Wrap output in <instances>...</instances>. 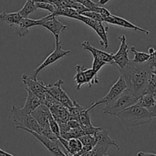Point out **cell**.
Listing matches in <instances>:
<instances>
[{
  "mask_svg": "<svg viewBox=\"0 0 156 156\" xmlns=\"http://www.w3.org/2000/svg\"><path fill=\"white\" fill-rule=\"evenodd\" d=\"M156 66L149 62L145 63H136L129 60L126 66L119 69L125 81L126 89L129 90L136 98H139L146 91L151 76L155 73Z\"/></svg>",
  "mask_w": 156,
  "mask_h": 156,
  "instance_id": "cell-1",
  "label": "cell"
},
{
  "mask_svg": "<svg viewBox=\"0 0 156 156\" xmlns=\"http://www.w3.org/2000/svg\"><path fill=\"white\" fill-rule=\"evenodd\" d=\"M156 114L146 108L135 104L116 114L125 126L128 127L146 124L152 121Z\"/></svg>",
  "mask_w": 156,
  "mask_h": 156,
  "instance_id": "cell-2",
  "label": "cell"
},
{
  "mask_svg": "<svg viewBox=\"0 0 156 156\" xmlns=\"http://www.w3.org/2000/svg\"><path fill=\"white\" fill-rule=\"evenodd\" d=\"M138 98H136L129 90L126 89L114 100L105 105L103 109L104 114L116 116V114L120 111L136 104Z\"/></svg>",
  "mask_w": 156,
  "mask_h": 156,
  "instance_id": "cell-3",
  "label": "cell"
},
{
  "mask_svg": "<svg viewBox=\"0 0 156 156\" xmlns=\"http://www.w3.org/2000/svg\"><path fill=\"white\" fill-rule=\"evenodd\" d=\"M12 120L15 123H16L18 127L25 128L30 131L37 133L41 135V129L40 127L37 122L34 120L30 114H24L20 111V108L13 105L12 108Z\"/></svg>",
  "mask_w": 156,
  "mask_h": 156,
  "instance_id": "cell-4",
  "label": "cell"
},
{
  "mask_svg": "<svg viewBox=\"0 0 156 156\" xmlns=\"http://www.w3.org/2000/svg\"><path fill=\"white\" fill-rule=\"evenodd\" d=\"M94 136L97 139V143L91 150L92 156H105L110 146H114L117 150L120 149V146L110 137L108 131L105 129H101Z\"/></svg>",
  "mask_w": 156,
  "mask_h": 156,
  "instance_id": "cell-5",
  "label": "cell"
},
{
  "mask_svg": "<svg viewBox=\"0 0 156 156\" xmlns=\"http://www.w3.org/2000/svg\"><path fill=\"white\" fill-rule=\"evenodd\" d=\"M55 43H56V47H55V50L47 56L45 59V60L34 71V79H37V75L39 73H41L43 69L47 68V66H50L51 64H53L55 62L59 60L61 58L64 57V56H67L71 53V50H65L62 49V43H61L59 37H55Z\"/></svg>",
  "mask_w": 156,
  "mask_h": 156,
  "instance_id": "cell-6",
  "label": "cell"
},
{
  "mask_svg": "<svg viewBox=\"0 0 156 156\" xmlns=\"http://www.w3.org/2000/svg\"><path fill=\"white\" fill-rule=\"evenodd\" d=\"M126 89V85L125 83V81L123 79V78L122 76H120L119 79H117V82L112 85V87L110 89L109 92L101 99V100L95 102V103L92 104L91 107L89 108H88V111H91V110L94 109L95 107L98 106V105H101V104H108L111 101H112L113 100L116 98L118 97L120 94H121Z\"/></svg>",
  "mask_w": 156,
  "mask_h": 156,
  "instance_id": "cell-7",
  "label": "cell"
},
{
  "mask_svg": "<svg viewBox=\"0 0 156 156\" xmlns=\"http://www.w3.org/2000/svg\"><path fill=\"white\" fill-rule=\"evenodd\" d=\"M17 129H23V130L26 131L28 133L31 134L32 136L35 137L37 140H39L52 154L54 156H69L67 155L65 152H62V149H60V143H59V140H56V141H53V140H50V139L47 138L44 136L41 135V134H38L37 133L33 132V131H30L29 129H25V128H21V127H18V126H15Z\"/></svg>",
  "mask_w": 156,
  "mask_h": 156,
  "instance_id": "cell-8",
  "label": "cell"
},
{
  "mask_svg": "<svg viewBox=\"0 0 156 156\" xmlns=\"http://www.w3.org/2000/svg\"><path fill=\"white\" fill-rule=\"evenodd\" d=\"M120 41V46L118 51L113 54L114 64H116L119 69H122L129 62V59L128 57V44L126 43V37L124 34H122L119 37Z\"/></svg>",
  "mask_w": 156,
  "mask_h": 156,
  "instance_id": "cell-9",
  "label": "cell"
},
{
  "mask_svg": "<svg viewBox=\"0 0 156 156\" xmlns=\"http://www.w3.org/2000/svg\"><path fill=\"white\" fill-rule=\"evenodd\" d=\"M22 82L26 85V88L31 91L34 94L37 96L41 100V101H44V96L46 94L45 84L44 82L38 81L37 79H34L33 78H30L25 74H23L21 76Z\"/></svg>",
  "mask_w": 156,
  "mask_h": 156,
  "instance_id": "cell-10",
  "label": "cell"
},
{
  "mask_svg": "<svg viewBox=\"0 0 156 156\" xmlns=\"http://www.w3.org/2000/svg\"><path fill=\"white\" fill-rule=\"evenodd\" d=\"M39 26L50 30L54 35V37H59L60 34L68 27V26L62 24L59 20L56 19V17L49 16L39 19Z\"/></svg>",
  "mask_w": 156,
  "mask_h": 156,
  "instance_id": "cell-11",
  "label": "cell"
},
{
  "mask_svg": "<svg viewBox=\"0 0 156 156\" xmlns=\"http://www.w3.org/2000/svg\"><path fill=\"white\" fill-rule=\"evenodd\" d=\"M30 115L34 118V120L39 124L40 127L41 129V133L44 130L48 129L50 128L48 119L50 115V112L47 106H45V105L42 104L37 108H36L30 114Z\"/></svg>",
  "mask_w": 156,
  "mask_h": 156,
  "instance_id": "cell-12",
  "label": "cell"
},
{
  "mask_svg": "<svg viewBox=\"0 0 156 156\" xmlns=\"http://www.w3.org/2000/svg\"><path fill=\"white\" fill-rule=\"evenodd\" d=\"M104 22L107 23V24H114V25H118L120 27H125V28L128 29H132V30H136L139 32H143L145 33L146 35L149 34V30H146L144 28H142V27H138V26L135 25V24H132L131 22H129L127 20L124 19V18H121V17L116 16V15H111V16H108L107 18H104Z\"/></svg>",
  "mask_w": 156,
  "mask_h": 156,
  "instance_id": "cell-13",
  "label": "cell"
},
{
  "mask_svg": "<svg viewBox=\"0 0 156 156\" xmlns=\"http://www.w3.org/2000/svg\"><path fill=\"white\" fill-rule=\"evenodd\" d=\"M82 48L85 50H88L92 54L93 58H98L101 59L106 64H114V59H113V53H108L107 52L102 51L95 48L88 41H85L82 42Z\"/></svg>",
  "mask_w": 156,
  "mask_h": 156,
  "instance_id": "cell-14",
  "label": "cell"
},
{
  "mask_svg": "<svg viewBox=\"0 0 156 156\" xmlns=\"http://www.w3.org/2000/svg\"><path fill=\"white\" fill-rule=\"evenodd\" d=\"M25 89L27 93V98H26V101L24 107L22 108H20V111L24 114H30L36 108H37L40 105H42V102L31 91H29L27 88H25Z\"/></svg>",
  "mask_w": 156,
  "mask_h": 156,
  "instance_id": "cell-15",
  "label": "cell"
},
{
  "mask_svg": "<svg viewBox=\"0 0 156 156\" xmlns=\"http://www.w3.org/2000/svg\"><path fill=\"white\" fill-rule=\"evenodd\" d=\"M50 114L55 120L59 123H67L69 120V111L67 108L62 106L60 103L53 105L49 108Z\"/></svg>",
  "mask_w": 156,
  "mask_h": 156,
  "instance_id": "cell-16",
  "label": "cell"
},
{
  "mask_svg": "<svg viewBox=\"0 0 156 156\" xmlns=\"http://www.w3.org/2000/svg\"><path fill=\"white\" fill-rule=\"evenodd\" d=\"M16 26L15 31L18 34L19 37L25 36L27 34L29 33V30L30 27L34 26H39V19L33 20L30 18H21Z\"/></svg>",
  "mask_w": 156,
  "mask_h": 156,
  "instance_id": "cell-17",
  "label": "cell"
},
{
  "mask_svg": "<svg viewBox=\"0 0 156 156\" xmlns=\"http://www.w3.org/2000/svg\"><path fill=\"white\" fill-rule=\"evenodd\" d=\"M137 105L146 108L151 112L154 113L156 114L155 106H156V101H155V94H151V93H145L143 95L140 96L137 101Z\"/></svg>",
  "mask_w": 156,
  "mask_h": 156,
  "instance_id": "cell-18",
  "label": "cell"
},
{
  "mask_svg": "<svg viewBox=\"0 0 156 156\" xmlns=\"http://www.w3.org/2000/svg\"><path fill=\"white\" fill-rule=\"evenodd\" d=\"M130 50L134 53V58L132 59V61L136 63H145L148 62L151 59L152 55L155 53V50L153 47H150L149 49V53L138 51L135 47H131Z\"/></svg>",
  "mask_w": 156,
  "mask_h": 156,
  "instance_id": "cell-19",
  "label": "cell"
},
{
  "mask_svg": "<svg viewBox=\"0 0 156 156\" xmlns=\"http://www.w3.org/2000/svg\"><path fill=\"white\" fill-rule=\"evenodd\" d=\"M108 29H109V27H108V24L105 22H98L95 28L94 29L101 39L99 43L105 49H108V47H109V45H108L109 43H108V34H107Z\"/></svg>",
  "mask_w": 156,
  "mask_h": 156,
  "instance_id": "cell-20",
  "label": "cell"
},
{
  "mask_svg": "<svg viewBox=\"0 0 156 156\" xmlns=\"http://www.w3.org/2000/svg\"><path fill=\"white\" fill-rule=\"evenodd\" d=\"M21 15L18 12H12V13H7V12H2L0 13V19L2 21L7 23L9 26L13 27L17 25L21 19Z\"/></svg>",
  "mask_w": 156,
  "mask_h": 156,
  "instance_id": "cell-21",
  "label": "cell"
},
{
  "mask_svg": "<svg viewBox=\"0 0 156 156\" xmlns=\"http://www.w3.org/2000/svg\"><path fill=\"white\" fill-rule=\"evenodd\" d=\"M63 84V81L62 79H59L56 81L53 85H45L46 92L48 93L49 94L52 96L53 98L56 99V101H59V94H60L61 90L62 89V85Z\"/></svg>",
  "mask_w": 156,
  "mask_h": 156,
  "instance_id": "cell-22",
  "label": "cell"
},
{
  "mask_svg": "<svg viewBox=\"0 0 156 156\" xmlns=\"http://www.w3.org/2000/svg\"><path fill=\"white\" fill-rule=\"evenodd\" d=\"M84 75H85V82L87 85L89 86V88H91L92 85H98L100 83V79L98 76V73H96L92 69H83Z\"/></svg>",
  "mask_w": 156,
  "mask_h": 156,
  "instance_id": "cell-23",
  "label": "cell"
},
{
  "mask_svg": "<svg viewBox=\"0 0 156 156\" xmlns=\"http://www.w3.org/2000/svg\"><path fill=\"white\" fill-rule=\"evenodd\" d=\"M82 146H83L79 139H71L68 140V145L66 152L69 156H73L82 149Z\"/></svg>",
  "mask_w": 156,
  "mask_h": 156,
  "instance_id": "cell-24",
  "label": "cell"
},
{
  "mask_svg": "<svg viewBox=\"0 0 156 156\" xmlns=\"http://www.w3.org/2000/svg\"><path fill=\"white\" fill-rule=\"evenodd\" d=\"M37 10L35 2H34L32 0H27L26 2L24 3V6L21 10L18 11V14L21 15L22 18H27L30 14L33 13L34 12Z\"/></svg>",
  "mask_w": 156,
  "mask_h": 156,
  "instance_id": "cell-25",
  "label": "cell"
},
{
  "mask_svg": "<svg viewBox=\"0 0 156 156\" xmlns=\"http://www.w3.org/2000/svg\"><path fill=\"white\" fill-rule=\"evenodd\" d=\"M84 67L81 66L80 65H76V74L74 76V80L76 82V88L77 90H80L81 87L82 85H85L86 82H85V75L83 73Z\"/></svg>",
  "mask_w": 156,
  "mask_h": 156,
  "instance_id": "cell-26",
  "label": "cell"
},
{
  "mask_svg": "<svg viewBox=\"0 0 156 156\" xmlns=\"http://www.w3.org/2000/svg\"><path fill=\"white\" fill-rule=\"evenodd\" d=\"M85 108L82 106H81L79 103L76 101H73V106L71 108L68 109L69 111V120H76V121L79 122V114Z\"/></svg>",
  "mask_w": 156,
  "mask_h": 156,
  "instance_id": "cell-27",
  "label": "cell"
},
{
  "mask_svg": "<svg viewBox=\"0 0 156 156\" xmlns=\"http://www.w3.org/2000/svg\"><path fill=\"white\" fill-rule=\"evenodd\" d=\"M79 123L81 127H90L92 126V123L91 121V116H90L89 111L88 109L82 111L79 114Z\"/></svg>",
  "mask_w": 156,
  "mask_h": 156,
  "instance_id": "cell-28",
  "label": "cell"
},
{
  "mask_svg": "<svg viewBox=\"0 0 156 156\" xmlns=\"http://www.w3.org/2000/svg\"><path fill=\"white\" fill-rule=\"evenodd\" d=\"M83 136H85V133L80 126V127L75 128V129H70L68 132L64 133L60 137L66 140H69L71 139H79Z\"/></svg>",
  "mask_w": 156,
  "mask_h": 156,
  "instance_id": "cell-29",
  "label": "cell"
},
{
  "mask_svg": "<svg viewBox=\"0 0 156 156\" xmlns=\"http://www.w3.org/2000/svg\"><path fill=\"white\" fill-rule=\"evenodd\" d=\"M59 102L67 109H69L73 106V101L71 100V98L69 97L68 94L63 89L61 90L60 94H59Z\"/></svg>",
  "mask_w": 156,
  "mask_h": 156,
  "instance_id": "cell-30",
  "label": "cell"
},
{
  "mask_svg": "<svg viewBox=\"0 0 156 156\" xmlns=\"http://www.w3.org/2000/svg\"><path fill=\"white\" fill-rule=\"evenodd\" d=\"M80 142L82 143V146H89L94 148L95 146L96 143H97V139H96L95 136H91V135H85L83 136H81L79 138Z\"/></svg>",
  "mask_w": 156,
  "mask_h": 156,
  "instance_id": "cell-31",
  "label": "cell"
},
{
  "mask_svg": "<svg viewBox=\"0 0 156 156\" xmlns=\"http://www.w3.org/2000/svg\"><path fill=\"white\" fill-rule=\"evenodd\" d=\"M48 122H49V126H50V129L53 132V133L57 137V139L59 137H60V133H59V125H58L57 122L53 119V117H52V115L50 114V117H49L48 119Z\"/></svg>",
  "mask_w": 156,
  "mask_h": 156,
  "instance_id": "cell-32",
  "label": "cell"
},
{
  "mask_svg": "<svg viewBox=\"0 0 156 156\" xmlns=\"http://www.w3.org/2000/svg\"><path fill=\"white\" fill-rule=\"evenodd\" d=\"M82 15L85 17H88V18H91V19L94 20L96 21H99V22H104V18L101 15H99L98 13H96L94 12H91V11H88V12H83V13L81 14Z\"/></svg>",
  "mask_w": 156,
  "mask_h": 156,
  "instance_id": "cell-33",
  "label": "cell"
},
{
  "mask_svg": "<svg viewBox=\"0 0 156 156\" xmlns=\"http://www.w3.org/2000/svg\"><path fill=\"white\" fill-rule=\"evenodd\" d=\"M35 5H36L37 9H44V10H47L50 12V14L53 13L56 9V7L53 5L50 4V3H45V2H35Z\"/></svg>",
  "mask_w": 156,
  "mask_h": 156,
  "instance_id": "cell-34",
  "label": "cell"
},
{
  "mask_svg": "<svg viewBox=\"0 0 156 156\" xmlns=\"http://www.w3.org/2000/svg\"><path fill=\"white\" fill-rule=\"evenodd\" d=\"M74 1L83 5L85 7H86L87 9H89V11H92L93 9L98 5L97 3H94V2H92L91 0H74Z\"/></svg>",
  "mask_w": 156,
  "mask_h": 156,
  "instance_id": "cell-35",
  "label": "cell"
},
{
  "mask_svg": "<svg viewBox=\"0 0 156 156\" xmlns=\"http://www.w3.org/2000/svg\"><path fill=\"white\" fill-rule=\"evenodd\" d=\"M107 65L105 62H103L101 59H98V58H94L93 59V63H92V69L94 70L96 73H98L99 70L104 66Z\"/></svg>",
  "mask_w": 156,
  "mask_h": 156,
  "instance_id": "cell-36",
  "label": "cell"
},
{
  "mask_svg": "<svg viewBox=\"0 0 156 156\" xmlns=\"http://www.w3.org/2000/svg\"><path fill=\"white\" fill-rule=\"evenodd\" d=\"M67 126L69 129H75V128L80 127V124L78 121H76V120H69L67 121Z\"/></svg>",
  "mask_w": 156,
  "mask_h": 156,
  "instance_id": "cell-37",
  "label": "cell"
},
{
  "mask_svg": "<svg viewBox=\"0 0 156 156\" xmlns=\"http://www.w3.org/2000/svg\"><path fill=\"white\" fill-rule=\"evenodd\" d=\"M137 156H156V155L155 153H152V152H139L137 153Z\"/></svg>",
  "mask_w": 156,
  "mask_h": 156,
  "instance_id": "cell-38",
  "label": "cell"
},
{
  "mask_svg": "<svg viewBox=\"0 0 156 156\" xmlns=\"http://www.w3.org/2000/svg\"><path fill=\"white\" fill-rule=\"evenodd\" d=\"M110 1H111V0H99L98 2L97 3V5L99 6H102V5H104L107 4V3Z\"/></svg>",
  "mask_w": 156,
  "mask_h": 156,
  "instance_id": "cell-39",
  "label": "cell"
},
{
  "mask_svg": "<svg viewBox=\"0 0 156 156\" xmlns=\"http://www.w3.org/2000/svg\"><path fill=\"white\" fill-rule=\"evenodd\" d=\"M9 155H10V154H9V152H5V151H3L2 149H0V156H9Z\"/></svg>",
  "mask_w": 156,
  "mask_h": 156,
  "instance_id": "cell-40",
  "label": "cell"
},
{
  "mask_svg": "<svg viewBox=\"0 0 156 156\" xmlns=\"http://www.w3.org/2000/svg\"><path fill=\"white\" fill-rule=\"evenodd\" d=\"M9 156H14V155H12V154H10V155H9Z\"/></svg>",
  "mask_w": 156,
  "mask_h": 156,
  "instance_id": "cell-41",
  "label": "cell"
},
{
  "mask_svg": "<svg viewBox=\"0 0 156 156\" xmlns=\"http://www.w3.org/2000/svg\"><path fill=\"white\" fill-rule=\"evenodd\" d=\"M105 156H108V155H105Z\"/></svg>",
  "mask_w": 156,
  "mask_h": 156,
  "instance_id": "cell-42",
  "label": "cell"
}]
</instances>
